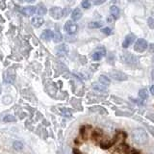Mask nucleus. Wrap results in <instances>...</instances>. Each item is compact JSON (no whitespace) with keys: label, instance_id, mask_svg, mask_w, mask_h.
<instances>
[{"label":"nucleus","instance_id":"obj_6","mask_svg":"<svg viewBox=\"0 0 154 154\" xmlns=\"http://www.w3.org/2000/svg\"><path fill=\"white\" fill-rule=\"evenodd\" d=\"M106 55V50L105 48L103 47H98L97 49H96L94 54H93V59L94 61H99L102 59V57H104Z\"/></svg>","mask_w":154,"mask_h":154},{"label":"nucleus","instance_id":"obj_11","mask_svg":"<svg viewBox=\"0 0 154 154\" xmlns=\"http://www.w3.org/2000/svg\"><path fill=\"white\" fill-rule=\"evenodd\" d=\"M53 33L51 30H45L41 35V38L43 41H49L53 38Z\"/></svg>","mask_w":154,"mask_h":154},{"label":"nucleus","instance_id":"obj_14","mask_svg":"<svg viewBox=\"0 0 154 154\" xmlns=\"http://www.w3.org/2000/svg\"><path fill=\"white\" fill-rule=\"evenodd\" d=\"M46 12H47V10H46V8L43 6L42 4H40L37 7V13L36 14H38V16H43V14H46Z\"/></svg>","mask_w":154,"mask_h":154},{"label":"nucleus","instance_id":"obj_20","mask_svg":"<svg viewBox=\"0 0 154 154\" xmlns=\"http://www.w3.org/2000/svg\"><path fill=\"white\" fill-rule=\"evenodd\" d=\"M3 120L5 122H16V118L14 117V116H12V115H7V116H5L4 117V119H3Z\"/></svg>","mask_w":154,"mask_h":154},{"label":"nucleus","instance_id":"obj_3","mask_svg":"<svg viewBox=\"0 0 154 154\" xmlns=\"http://www.w3.org/2000/svg\"><path fill=\"white\" fill-rule=\"evenodd\" d=\"M77 29L78 27H77V24L74 22V20H67L65 24V30L70 35L75 34L77 32Z\"/></svg>","mask_w":154,"mask_h":154},{"label":"nucleus","instance_id":"obj_26","mask_svg":"<svg viewBox=\"0 0 154 154\" xmlns=\"http://www.w3.org/2000/svg\"><path fill=\"white\" fill-rule=\"evenodd\" d=\"M150 93L152 94V95H154V85L151 86V88H150Z\"/></svg>","mask_w":154,"mask_h":154},{"label":"nucleus","instance_id":"obj_28","mask_svg":"<svg viewBox=\"0 0 154 154\" xmlns=\"http://www.w3.org/2000/svg\"><path fill=\"white\" fill-rule=\"evenodd\" d=\"M26 2H28V3H31V2H33V1H35V0H25Z\"/></svg>","mask_w":154,"mask_h":154},{"label":"nucleus","instance_id":"obj_9","mask_svg":"<svg viewBox=\"0 0 154 154\" xmlns=\"http://www.w3.org/2000/svg\"><path fill=\"white\" fill-rule=\"evenodd\" d=\"M82 16H83V13H82V11L79 8H76L74 11L71 13V19H72V20H74V21H77L82 17Z\"/></svg>","mask_w":154,"mask_h":154},{"label":"nucleus","instance_id":"obj_15","mask_svg":"<svg viewBox=\"0 0 154 154\" xmlns=\"http://www.w3.org/2000/svg\"><path fill=\"white\" fill-rule=\"evenodd\" d=\"M99 82L101 84H103L104 86H109L110 85V83H111V81H110V79L108 78L107 76H105V75H100L99 76Z\"/></svg>","mask_w":154,"mask_h":154},{"label":"nucleus","instance_id":"obj_18","mask_svg":"<svg viewBox=\"0 0 154 154\" xmlns=\"http://www.w3.org/2000/svg\"><path fill=\"white\" fill-rule=\"evenodd\" d=\"M139 96L142 99H146L148 97V91H147V90H146V89L140 90V91H139Z\"/></svg>","mask_w":154,"mask_h":154},{"label":"nucleus","instance_id":"obj_23","mask_svg":"<svg viewBox=\"0 0 154 154\" xmlns=\"http://www.w3.org/2000/svg\"><path fill=\"white\" fill-rule=\"evenodd\" d=\"M82 7L85 8V9H89L91 7V2L90 0H84L83 2H82Z\"/></svg>","mask_w":154,"mask_h":154},{"label":"nucleus","instance_id":"obj_4","mask_svg":"<svg viewBox=\"0 0 154 154\" xmlns=\"http://www.w3.org/2000/svg\"><path fill=\"white\" fill-rule=\"evenodd\" d=\"M49 13L51 17H53L54 19H60L64 16V11H63V9L61 7H52Z\"/></svg>","mask_w":154,"mask_h":154},{"label":"nucleus","instance_id":"obj_25","mask_svg":"<svg viewBox=\"0 0 154 154\" xmlns=\"http://www.w3.org/2000/svg\"><path fill=\"white\" fill-rule=\"evenodd\" d=\"M147 23H148V26L150 27L151 29L154 28V19H153L152 17H149V18H148Z\"/></svg>","mask_w":154,"mask_h":154},{"label":"nucleus","instance_id":"obj_16","mask_svg":"<svg viewBox=\"0 0 154 154\" xmlns=\"http://www.w3.org/2000/svg\"><path fill=\"white\" fill-rule=\"evenodd\" d=\"M105 87L106 86H104L103 84H97V83H94L93 84V89L100 91H107V89H106Z\"/></svg>","mask_w":154,"mask_h":154},{"label":"nucleus","instance_id":"obj_10","mask_svg":"<svg viewBox=\"0 0 154 154\" xmlns=\"http://www.w3.org/2000/svg\"><path fill=\"white\" fill-rule=\"evenodd\" d=\"M43 22H45V20H43V18L41 17H36L32 18V24H33V26L36 28H40L41 26H42Z\"/></svg>","mask_w":154,"mask_h":154},{"label":"nucleus","instance_id":"obj_2","mask_svg":"<svg viewBox=\"0 0 154 154\" xmlns=\"http://www.w3.org/2000/svg\"><path fill=\"white\" fill-rule=\"evenodd\" d=\"M147 42L144 40V38H139V40L135 43L134 49L135 51H137L139 53H143L147 49Z\"/></svg>","mask_w":154,"mask_h":154},{"label":"nucleus","instance_id":"obj_21","mask_svg":"<svg viewBox=\"0 0 154 154\" xmlns=\"http://www.w3.org/2000/svg\"><path fill=\"white\" fill-rule=\"evenodd\" d=\"M102 26V23L97 22V21H93L89 23V27L90 28H100Z\"/></svg>","mask_w":154,"mask_h":154},{"label":"nucleus","instance_id":"obj_5","mask_svg":"<svg viewBox=\"0 0 154 154\" xmlns=\"http://www.w3.org/2000/svg\"><path fill=\"white\" fill-rule=\"evenodd\" d=\"M20 12L26 17H32L37 13V7H35V6L23 7V8L20 9Z\"/></svg>","mask_w":154,"mask_h":154},{"label":"nucleus","instance_id":"obj_19","mask_svg":"<svg viewBox=\"0 0 154 154\" xmlns=\"http://www.w3.org/2000/svg\"><path fill=\"white\" fill-rule=\"evenodd\" d=\"M13 147H14V149H16V150H21L23 148V143L21 142L16 141L13 143Z\"/></svg>","mask_w":154,"mask_h":154},{"label":"nucleus","instance_id":"obj_8","mask_svg":"<svg viewBox=\"0 0 154 154\" xmlns=\"http://www.w3.org/2000/svg\"><path fill=\"white\" fill-rule=\"evenodd\" d=\"M136 40V36L134 35V34H129V35H127L126 37H125L124 41L122 42V47L123 48H127L129 47L130 45H132L133 42Z\"/></svg>","mask_w":154,"mask_h":154},{"label":"nucleus","instance_id":"obj_24","mask_svg":"<svg viewBox=\"0 0 154 154\" xmlns=\"http://www.w3.org/2000/svg\"><path fill=\"white\" fill-rule=\"evenodd\" d=\"M101 31H102V33H104L105 35H107V36H109V35H111V34H112V30H111L109 27H105Z\"/></svg>","mask_w":154,"mask_h":154},{"label":"nucleus","instance_id":"obj_1","mask_svg":"<svg viewBox=\"0 0 154 154\" xmlns=\"http://www.w3.org/2000/svg\"><path fill=\"white\" fill-rule=\"evenodd\" d=\"M132 138H133V141L137 144H144L148 141L147 133L144 131L143 128L134 129L132 132Z\"/></svg>","mask_w":154,"mask_h":154},{"label":"nucleus","instance_id":"obj_13","mask_svg":"<svg viewBox=\"0 0 154 154\" xmlns=\"http://www.w3.org/2000/svg\"><path fill=\"white\" fill-rule=\"evenodd\" d=\"M110 12H111V14H112L113 17L115 19H117L119 17V9L117 6H115V5H114V6L111 7Z\"/></svg>","mask_w":154,"mask_h":154},{"label":"nucleus","instance_id":"obj_7","mask_svg":"<svg viewBox=\"0 0 154 154\" xmlns=\"http://www.w3.org/2000/svg\"><path fill=\"white\" fill-rule=\"evenodd\" d=\"M110 75L113 77L115 80H119V81H123V80H126L127 79V75L122 73L119 70H113L110 72Z\"/></svg>","mask_w":154,"mask_h":154},{"label":"nucleus","instance_id":"obj_29","mask_svg":"<svg viewBox=\"0 0 154 154\" xmlns=\"http://www.w3.org/2000/svg\"><path fill=\"white\" fill-rule=\"evenodd\" d=\"M0 94H1V88H0Z\"/></svg>","mask_w":154,"mask_h":154},{"label":"nucleus","instance_id":"obj_27","mask_svg":"<svg viewBox=\"0 0 154 154\" xmlns=\"http://www.w3.org/2000/svg\"><path fill=\"white\" fill-rule=\"evenodd\" d=\"M150 48H151L150 52H152V53H153V52H154V45H150Z\"/></svg>","mask_w":154,"mask_h":154},{"label":"nucleus","instance_id":"obj_22","mask_svg":"<svg viewBox=\"0 0 154 154\" xmlns=\"http://www.w3.org/2000/svg\"><path fill=\"white\" fill-rule=\"evenodd\" d=\"M60 111H61V113H62L63 115L66 116V117H71V116H72V114H71L70 111H69V109H66V108H61Z\"/></svg>","mask_w":154,"mask_h":154},{"label":"nucleus","instance_id":"obj_12","mask_svg":"<svg viewBox=\"0 0 154 154\" xmlns=\"http://www.w3.org/2000/svg\"><path fill=\"white\" fill-rule=\"evenodd\" d=\"M57 52L59 55H66L69 53V46L66 45H62L57 48Z\"/></svg>","mask_w":154,"mask_h":154},{"label":"nucleus","instance_id":"obj_17","mask_svg":"<svg viewBox=\"0 0 154 154\" xmlns=\"http://www.w3.org/2000/svg\"><path fill=\"white\" fill-rule=\"evenodd\" d=\"M52 40H53V42H54L58 43V42H62V40H63V36L61 35V34H60L59 32H56V33L53 34V38H52Z\"/></svg>","mask_w":154,"mask_h":154}]
</instances>
